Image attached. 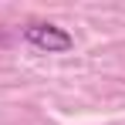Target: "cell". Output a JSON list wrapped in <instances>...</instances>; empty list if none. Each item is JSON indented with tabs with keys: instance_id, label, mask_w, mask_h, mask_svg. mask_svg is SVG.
<instances>
[{
	"instance_id": "obj_1",
	"label": "cell",
	"mask_w": 125,
	"mask_h": 125,
	"mask_svg": "<svg viewBox=\"0 0 125 125\" xmlns=\"http://www.w3.org/2000/svg\"><path fill=\"white\" fill-rule=\"evenodd\" d=\"M24 41L34 44L37 51H47V54H61V51H71L74 47V37L61 31L58 24H44V21H34L24 27Z\"/></svg>"
}]
</instances>
